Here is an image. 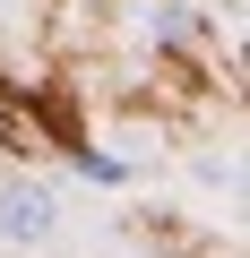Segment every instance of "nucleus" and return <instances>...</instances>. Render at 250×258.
Returning <instances> with one entry per match:
<instances>
[{"label": "nucleus", "mask_w": 250, "mask_h": 258, "mask_svg": "<svg viewBox=\"0 0 250 258\" xmlns=\"http://www.w3.org/2000/svg\"><path fill=\"white\" fill-rule=\"evenodd\" d=\"M61 241V198L43 181H0V249H43Z\"/></svg>", "instance_id": "nucleus-1"}]
</instances>
